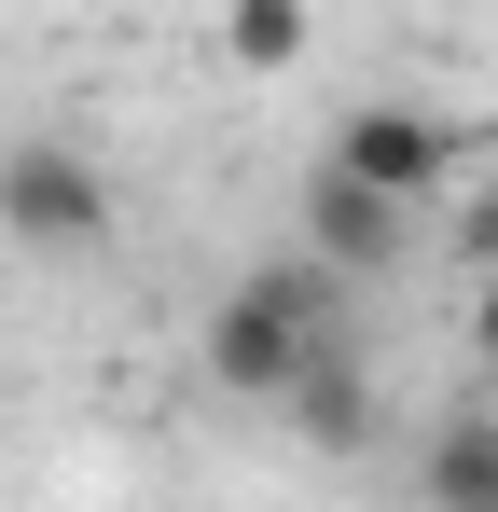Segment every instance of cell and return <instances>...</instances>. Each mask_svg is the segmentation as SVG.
<instances>
[{
    "instance_id": "6da1fadb",
    "label": "cell",
    "mask_w": 498,
    "mask_h": 512,
    "mask_svg": "<svg viewBox=\"0 0 498 512\" xmlns=\"http://www.w3.org/2000/svg\"><path fill=\"white\" fill-rule=\"evenodd\" d=\"M332 346H346V277H332L319 250L249 263L236 291L208 305V388H236V402H291Z\"/></svg>"
},
{
    "instance_id": "7a4b0ae2",
    "label": "cell",
    "mask_w": 498,
    "mask_h": 512,
    "mask_svg": "<svg viewBox=\"0 0 498 512\" xmlns=\"http://www.w3.org/2000/svg\"><path fill=\"white\" fill-rule=\"evenodd\" d=\"M0 236L83 263L97 236H111V180H97V153H83V139H0Z\"/></svg>"
},
{
    "instance_id": "3957f363",
    "label": "cell",
    "mask_w": 498,
    "mask_h": 512,
    "mask_svg": "<svg viewBox=\"0 0 498 512\" xmlns=\"http://www.w3.org/2000/svg\"><path fill=\"white\" fill-rule=\"evenodd\" d=\"M332 167L360 180V194H388V208H415V194L457 180V125L415 111V97H360V111L332 125Z\"/></svg>"
},
{
    "instance_id": "277c9868",
    "label": "cell",
    "mask_w": 498,
    "mask_h": 512,
    "mask_svg": "<svg viewBox=\"0 0 498 512\" xmlns=\"http://www.w3.org/2000/svg\"><path fill=\"white\" fill-rule=\"evenodd\" d=\"M305 250H319L332 277H374V263L402 250V208H388V194H360L346 167H319V194H305Z\"/></svg>"
},
{
    "instance_id": "5b68a950",
    "label": "cell",
    "mask_w": 498,
    "mask_h": 512,
    "mask_svg": "<svg viewBox=\"0 0 498 512\" xmlns=\"http://www.w3.org/2000/svg\"><path fill=\"white\" fill-rule=\"evenodd\" d=\"M415 485H429V512H498V416H443L415 443Z\"/></svg>"
},
{
    "instance_id": "8992f818",
    "label": "cell",
    "mask_w": 498,
    "mask_h": 512,
    "mask_svg": "<svg viewBox=\"0 0 498 512\" xmlns=\"http://www.w3.org/2000/svg\"><path fill=\"white\" fill-rule=\"evenodd\" d=\"M291 416H305V443H360V429H374V388H360V346H332L319 374L291 388Z\"/></svg>"
},
{
    "instance_id": "52a82bcc",
    "label": "cell",
    "mask_w": 498,
    "mask_h": 512,
    "mask_svg": "<svg viewBox=\"0 0 498 512\" xmlns=\"http://www.w3.org/2000/svg\"><path fill=\"white\" fill-rule=\"evenodd\" d=\"M305 42H319V28H305L291 0H249V14H222V56H236V70H291Z\"/></svg>"
},
{
    "instance_id": "ba28073f",
    "label": "cell",
    "mask_w": 498,
    "mask_h": 512,
    "mask_svg": "<svg viewBox=\"0 0 498 512\" xmlns=\"http://www.w3.org/2000/svg\"><path fill=\"white\" fill-rule=\"evenodd\" d=\"M471 346H485V360H498V277H485V291H471Z\"/></svg>"
}]
</instances>
